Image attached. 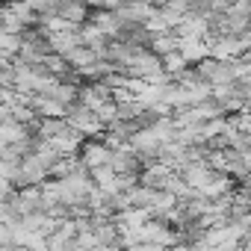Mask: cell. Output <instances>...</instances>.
Returning a JSON list of instances; mask_svg holds the SVG:
<instances>
[{"instance_id": "2", "label": "cell", "mask_w": 251, "mask_h": 251, "mask_svg": "<svg viewBox=\"0 0 251 251\" xmlns=\"http://www.w3.org/2000/svg\"><path fill=\"white\" fill-rule=\"evenodd\" d=\"M109 157H112V148H109L103 139H86V142L80 145V163L89 169V175H92L95 169L109 166Z\"/></svg>"}, {"instance_id": "4", "label": "cell", "mask_w": 251, "mask_h": 251, "mask_svg": "<svg viewBox=\"0 0 251 251\" xmlns=\"http://www.w3.org/2000/svg\"><path fill=\"white\" fill-rule=\"evenodd\" d=\"M136 3H145V6H160V0H136Z\"/></svg>"}, {"instance_id": "1", "label": "cell", "mask_w": 251, "mask_h": 251, "mask_svg": "<svg viewBox=\"0 0 251 251\" xmlns=\"http://www.w3.org/2000/svg\"><path fill=\"white\" fill-rule=\"evenodd\" d=\"M65 121H68V127H74L83 139H86V136H98V133L106 130V127H103V121L98 118V112L89 109V106H83V103H71V106H65Z\"/></svg>"}, {"instance_id": "3", "label": "cell", "mask_w": 251, "mask_h": 251, "mask_svg": "<svg viewBox=\"0 0 251 251\" xmlns=\"http://www.w3.org/2000/svg\"><path fill=\"white\" fill-rule=\"evenodd\" d=\"M109 100H112V89L106 83H83L80 92H77V103H83V106H89L95 112Z\"/></svg>"}]
</instances>
